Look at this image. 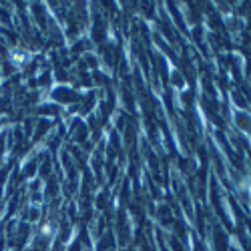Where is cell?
<instances>
[{
  "mask_svg": "<svg viewBox=\"0 0 251 251\" xmlns=\"http://www.w3.org/2000/svg\"><path fill=\"white\" fill-rule=\"evenodd\" d=\"M54 99L60 100V102H75L78 97H76V93H73L71 89H58V91L54 93Z\"/></svg>",
  "mask_w": 251,
  "mask_h": 251,
  "instance_id": "obj_1",
  "label": "cell"
},
{
  "mask_svg": "<svg viewBox=\"0 0 251 251\" xmlns=\"http://www.w3.org/2000/svg\"><path fill=\"white\" fill-rule=\"evenodd\" d=\"M237 123H239V127L243 129V131H251V119L247 117V115H237Z\"/></svg>",
  "mask_w": 251,
  "mask_h": 251,
  "instance_id": "obj_2",
  "label": "cell"
}]
</instances>
